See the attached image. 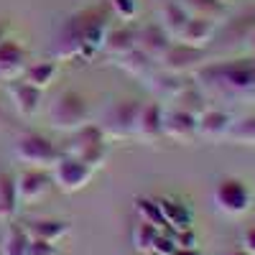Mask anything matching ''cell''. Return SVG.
<instances>
[{"label": "cell", "instance_id": "obj_3", "mask_svg": "<svg viewBox=\"0 0 255 255\" xmlns=\"http://www.w3.org/2000/svg\"><path fill=\"white\" fill-rule=\"evenodd\" d=\"M215 204L230 217H240L253 207V189L240 179H222L215 189Z\"/></svg>", "mask_w": 255, "mask_h": 255}, {"label": "cell", "instance_id": "obj_38", "mask_svg": "<svg viewBox=\"0 0 255 255\" xmlns=\"http://www.w3.org/2000/svg\"><path fill=\"white\" fill-rule=\"evenodd\" d=\"M253 44H255V33H253Z\"/></svg>", "mask_w": 255, "mask_h": 255}, {"label": "cell", "instance_id": "obj_19", "mask_svg": "<svg viewBox=\"0 0 255 255\" xmlns=\"http://www.w3.org/2000/svg\"><path fill=\"white\" fill-rule=\"evenodd\" d=\"M138 110H140V105H135V102H120V105H115V110H113V115H110L113 133H115V135H125L128 130H133V128H135V118H138Z\"/></svg>", "mask_w": 255, "mask_h": 255}, {"label": "cell", "instance_id": "obj_14", "mask_svg": "<svg viewBox=\"0 0 255 255\" xmlns=\"http://www.w3.org/2000/svg\"><path fill=\"white\" fill-rule=\"evenodd\" d=\"M199 59H202V51H199V49H189V46H184V44H179V46H168V49L163 51V56H161L163 67L171 72V74L186 72L189 67H194Z\"/></svg>", "mask_w": 255, "mask_h": 255}, {"label": "cell", "instance_id": "obj_13", "mask_svg": "<svg viewBox=\"0 0 255 255\" xmlns=\"http://www.w3.org/2000/svg\"><path fill=\"white\" fill-rule=\"evenodd\" d=\"M168 46L171 44H168V36L161 26H148L145 31L135 33V49L143 51L148 59H161Z\"/></svg>", "mask_w": 255, "mask_h": 255}, {"label": "cell", "instance_id": "obj_12", "mask_svg": "<svg viewBox=\"0 0 255 255\" xmlns=\"http://www.w3.org/2000/svg\"><path fill=\"white\" fill-rule=\"evenodd\" d=\"M235 123L227 113L222 110H207L202 118H197V133L202 138H209V140H220L230 133V125Z\"/></svg>", "mask_w": 255, "mask_h": 255}, {"label": "cell", "instance_id": "obj_1", "mask_svg": "<svg viewBox=\"0 0 255 255\" xmlns=\"http://www.w3.org/2000/svg\"><path fill=\"white\" fill-rule=\"evenodd\" d=\"M199 77L212 79V82L222 84L227 90H235V92H250V90H255V61L240 59V61L220 64V67L204 69Z\"/></svg>", "mask_w": 255, "mask_h": 255}, {"label": "cell", "instance_id": "obj_9", "mask_svg": "<svg viewBox=\"0 0 255 255\" xmlns=\"http://www.w3.org/2000/svg\"><path fill=\"white\" fill-rule=\"evenodd\" d=\"M133 130L148 143L158 140L163 135V110H161V105H145V108H140Z\"/></svg>", "mask_w": 255, "mask_h": 255}, {"label": "cell", "instance_id": "obj_11", "mask_svg": "<svg viewBox=\"0 0 255 255\" xmlns=\"http://www.w3.org/2000/svg\"><path fill=\"white\" fill-rule=\"evenodd\" d=\"M197 133V118L186 110H171L163 115V135L174 140H189Z\"/></svg>", "mask_w": 255, "mask_h": 255}, {"label": "cell", "instance_id": "obj_30", "mask_svg": "<svg viewBox=\"0 0 255 255\" xmlns=\"http://www.w3.org/2000/svg\"><path fill=\"white\" fill-rule=\"evenodd\" d=\"M110 5L123 20H133L135 18V0H110Z\"/></svg>", "mask_w": 255, "mask_h": 255}, {"label": "cell", "instance_id": "obj_31", "mask_svg": "<svg viewBox=\"0 0 255 255\" xmlns=\"http://www.w3.org/2000/svg\"><path fill=\"white\" fill-rule=\"evenodd\" d=\"M153 253H156V255H174V253H176V243H174V235H166V232H161V235L156 238Z\"/></svg>", "mask_w": 255, "mask_h": 255}, {"label": "cell", "instance_id": "obj_36", "mask_svg": "<svg viewBox=\"0 0 255 255\" xmlns=\"http://www.w3.org/2000/svg\"><path fill=\"white\" fill-rule=\"evenodd\" d=\"M227 255H250V253H245V250H235V253H227Z\"/></svg>", "mask_w": 255, "mask_h": 255}, {"label": "cell", "instance_id": "obj_29", "mask_svg": "<svg viewBox=\"0 0 255 255\" xmlns=\"http://www.w3.org/2000/svg\"><path fill=\"white\" fill-rule=\"evenodd\" d=\"M184 8L186 10H197V15H207V18H212L215 13H222L220 0H186Z\"/></svg>", "mask_w": 255, "mask_h": 255}, {"label": "cell", "instance_id": "obj_23", "mask_svg": "<svg viewBox=\"0 0 255 255\" xmlns=\"http://www.w3.org/2000/svg\"><path fill=\"white\" fill-rule=\"evenodd\" d=\"M28 232L20 230L18 225H10L8 227V235H5V243H3V255H26L28 253Z\"/></svg>", "mask_w": 255, "mask_h": 255}, {"label": "cell", "instance_id": "obj_18", "mask_svg": "<svg viewBox=\"0 0 255 255\" xmlns=\"http://www.w3.org/2000/svg\"><path fill=\"white\" fill-rule=\"evenodd\" d=\"M191 18V13L181 5V3H168L161 10V28L166 31L168 38H179V33L184 31L186 20Z\"/></svg>", "mask_w": 255, "mask_h": 255}, {"label": "cell", "instance_id": "obj_15", "mask_svg": "<svg viewBox=\"0 0 255 255\" xmlns=\"http://www.w3.org/2000/svg\"><path fill=\"white\" fill-rule=\"evenodd\" d=\"M69 230H72V225L69 222H61V220H38V222H31L26 227L31 240H44V243L61 240L64 235H69Z\"/></svg>", "mask_w": 255, "mask_h": 255}, {"label": "cell", "instance_id": "obj_25", "mask_svg": "<svg viewBox=\"0 0 255 255\" xmlns=\"http://www.w3.org/2000/svg\"><path fill=\"white\" fill-rule=\"evenodd\" d=\"M227 138H232L235 143H245V145H255V115L243 118L238 123L230 125Z\"/></svg>", "mask_w": 255, "mask_h": 255}, {"label": "cell", "instance_id": "obj_5", "mask_svg": "<svg viewBox=\"0 0 255 255\" xmlns=\"http://www.w3.org/2000/svg\"><path fill=\"white\" fill-rule=\"evenodd\" d=\"M15 156L31 166H56L61 158V153L56 151V145L51 140H46L44 135H33V133L23 135L15 143Z\"/></svg>", "mask_w": 255, "mask_h": 255}, {"label": "cell", "instance_id": "obj_37", "mask_svg": "<svg viewBox=\"0 0 255 255\" xmlns=\"http://www.w3.org/2000/svg\"><path fill=\"white\" fill-rule=\"evenodd\" d=\"M0 41H3V26H0Z\"/></svg>", "mask_w": 255, "mask_h": 255}, {"label": "cell", "instance_id": "obj_26", "mask_svg": "<svg viewBox=\"0 0 255 255\" xmlns=\"http://www.w3.org/2000/svg\"><path fill=\"white\" fill-rule=\"evenodd\" d=\"M135 212L140 215V222H148V225H153L158 230L166 227L163 215L158 209V202H153V199H135Z\"/></svg>", "mask_w": 255, "mask_h": 255}, {"label": "cell", "instance_id": "obj_24", "mask_svg": "<svg viewBox=\"0 0 255 255\" xmlns=\"http://www.w3.org/2000/svg\"><path fill=\"white\" fill-rule=\"evenodd\" d=\"M161 235V230L148 225V222H140L135 230H133V245L138 253H153V245H156V238Z\"/></svg>", "mask_w": 255, "mask_h": 255}, {"label": "cell", "instance_id": "obj_20", "mask_svg": "<svg viewBox=\"0 0 255 255\" xmlns=\"http://www.w3.org/2000/svg\"><path fill=\"white\" fill-rule=\"evenodd\" d=\"M56 72H59V67H56L54 61L31 64V67H26V72H23V82L31 84V87H36V90H46L49 84L54 82Z\"/></svg>", "mask_w": 255, "mask_h": 255}, {"label": "cell", "instance_id": "obj_39", "mask_svg": "<svg viewBox=\"0 0 255 255\" xmlns=\"http://www.w3.org/2000/svg\"><path fill=\"white\" fill-rule=\"evenodd\" d=\"M220 3H222V0H220Z\"/></svg>", "mask_w": 255, "mask_h": 255}, {"label": "cell", "instance_id": "obj_32", "mask_svg": "<svg viewBox=\"0 0 255 255\" xmlns=\"http://www.w3.org/2000/svg\"><path fill=\"white\" fill-rule=\"evenodd\" d=\"M26 255H61L59 248L54 243H44V240H31L28 243V253Z\"/></svg>", "mask_w": 255, "mask_h": 255}, {"label": "cell", "instance_id": "obj_7", "mask_svg": "<svg viewBox=\"0 0 255 255\" xmlns=\"http://www.w3.org/2000/svg\"><path fill=\"white\" fill-rule=\"evenodd\" d=\"M15 191H18V202L36 204L51 191V179L44 171H36V168L33 171H23L15 179Z\"/></svg>", "mask_w": 255, "mask_h": 255}, {"label": "cell", "instance_id": "obj_10", "mask_svg": "<svg viewBox=\"0 0 255 255\" xmlns=\"http://www.w3.org/2000/svg\"><path fill=\"white\" fill-rule=\"evenodd\" d=\"M26 72V51L15 41H0V79H18Z\"/></svg>", "mask_w": 255, "mask_h": 255}, {"label": "cell", "instance_id": "obj_17", "mask_svg": "<svg viewBox=\"0 0 255 255\" xmlns=\"http://www.w3.org/2000/svg\"><path fill=\"white\" fill-rule=\"evenodd\" d=\"M10 97H13L15 110H18L20 115H26V118H28V115L38 113L41 90L31 87V84H26V82H15V84H10Z\"/></svg>", "mask_w": 255, "mask_h": 255}, {"label": "cell", "instance_id": "obj_8", "mask_svg": "<svg viewBox=\"0 0 255 255\" xmlns=\"http://www.w3.org/2000/svg\"><path fill=\"white\" fill-rule=\"evenodd\" d=\"M215 38V20L207 18V15H191L186 20L184 31L179 33V41L189 49H204L209 41Z\"/></svg>", "mask_w": 255, "mask_h": 255}, {"label": "cell", "instance_id": "obj_33", "mask_svg": "<svg viewBox=\"0 0 255 255\" xmlns=\"http://www.w3.org/2000/svg\"><path fill=\"white\" fill-rule=\"evenodd\" d=\"M174 243H176V248L194 250L197 248V235L191 230H181V232H174Z\"/></svg>", "mask_w": 255, "mask_h": 255}, {"label": "cell", "instance_id": "obj_2", "mask_svg": "<svg viewBox=\"0 0 255 255\" xmlns=\"http://www.w3.org/2000/svg\"><path fill=\"white\" fill-rule=\"evenodd\" d=\"M49 123L56 130H79L87 123V105L77 92H64L49 110Z\"/></svg>", "mask_w": 255, "mask_h": 255}, {"label": "cell", "instance_id": "obj_4", "mask_svg": "<svg viewBox=\"0 0 255 255\" xmlns=\"http://www.w3.org/2000/svg\"><path fill=\"white\" fill-rule=\"evenodd\" d=\"M67 156L82 161L90 168H97L105 161V135H102V130L100 128H92V125H84V130H79V135L72 140Z\"/></svg>", "mask_w": 255, "mask_h": 255}, {"label": "cell", "instance_id": "obj_6", "mask_svg": "<svg viewBox=\"0 0 255 255\" xmlns=\"http://www.w3.org/2000/svg\"><path fill=\"white\" fill-rule=\"evenodd\" d=\"M90 176H92V168L69 156H61L59 163L54 166V181L61 191H79L90 181Z\"/></svg>", "mask_w": 255, "mask_h": 255}, {"label": "cell", "instance_id": "obj_35", "mask_svg": "<svg viewBox=\"0 0 255 255\" xmlns=\"http://www.w3.org/2000/svg\"><path fill=\"white\" fill-rule=\"evenodd\" d=\"M174 255H202V253H199L197 248H194V250H184V248H176V253H174Z\"/></svg>", "mask_w": 255, "mask_h": 255}, {"label": "cell", "instance_id": "obj_27", "mask_svg": "<svg viewBox=\"0 0 255 255\" xmlns=\"http://www.w3.org/2000/svg\"><path fill=\"white\" fill-rule=\"evenodd\" d=\"M153 90L158 95H166V97H176L181 92H186V82L179 79V74H163V77H156L153 79Z\"/></svg>", "mask_w": 255, "mask_h": 255}, {"label": "cell", "instance_id": "obj_28", "mask_svg": "<svg viewBox=\"0 0 255 255\" xmlns=\"http://www.w3.org/2000/svg\"><path fill=\"white\" fill-rule=\"evenodd\" d=\"M153 59H148L143 51H138V49H133L130 54H125V56H120V67L128 72V74H133V77H140V74H145V69H148V64H151Z\"/></svg>", "mask_w": 255, "mask_h": 255}, {"label": "cell", "instance_id": "obj_16", "mask_svg": "<svg viewBox=\"0 0 255 255\" xmlns=\"http://www.w3.org/2000/svg\"><path fill=\"white\" fill-rule=\"evenodd\" d=\"M158 209L163 215V222L171 227L174 232L191 230V212H189L186 204L174 202V199H158Z\"/></svg>", "mask_w": 255, "mask_h": 255}, {"label": "cell", "instance_id": "obj_21", "mask_svg": "<svg viewBox=\"0 0 255 255\" xmlns=\"http://www.w3.org/2000/svg\"><path fill=\"white\" fill-rule=\"evenodd\" d=\"M105 51H108L110 56H125V54H130L135 49V33L133 31H128V28H115L108 33V38H105Z\"/></svg>", "mask_w": 255, "mask_h": 255}, {"label": "cell", "instance_id": "obj_22", "mask_svg": "<svg viewBox=\"0 0 255 255\" xmlns=\"http://www.w3.org/2000/svg\"><path fill=\"white\" fill-rule=\"evenodd\" d=\"M18 209L15 181L8 174H0V220H10Z\"/></svg>", "mask_w": 255, "mask_h": 255}, {"label": "cell", "instance_id": "obj_34", "mask_svg": "<svg viewBox=\"0 0 255 255\" xmlns=\"http://www.w3.org/2000/svg\"><path fill=\"white\" fill-rule=\"evenodd\" d=\"M243 250L250 253V255H255V227H250V230L245 232V238H243Z\"/></svg>", "mask_w": 255, "mask_h": 255}]
</instances>
